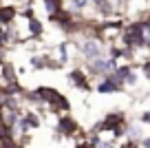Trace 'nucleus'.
Returning a JSON list of instances; mask_svg holds the SVG:
<instances>
[{"label":"nucleus","instance_id":"nucleus-1","mask_svg":"<svg viewBox=\"0 0 150 148\" xmlns=\"http://www.w3.org/2000/svg\"><path fill=\"white\" fill-rule=\"evenodd\" d=\"M80 53L86 58V62H93V60H99V58L106 56V49H104V44L99 40H95V38H84V40L80 42Z\"/></svg>","mask_w":150,"mask_h":148},{"label":"nucleus","instance_id":"nucleus-2","mask_svg":"<svg viewBox=\"0 0 150 148\" xmlns=\"http://www.w3.org/2000/svg\"><path fill=\"white\" fill-rule=\"evenodd\" d=\"M55 133H60L62 137H75L77 130H80V122L75 120L71 113H62L57 115V122H55Z\"/></svg>","mask_w":150,"mask_h":148},{"label":"nucleus","instance_id":"nucleus-3","mask_svg":"<svg viewBox=\"0 0 150 148\" xmlns=\"http://www.w3.org/2000/svg\"><path fill=\"white\" fill-rule=\"evenodd\" d=\"M66 80H69V84L73 88H77V91L82 93H93V84H91V75L86 73L84 69H71L69 75H66Z\"/></svg>","mask_w":150,"mask_h":148},{"label":"nucleus","instance_id":"nucleus-4","mask_svg":"<svg viewBox=\"0 0 150 148\" xmlns=\"http://www.w3.org/2000/svg\"><path fill=\"white\" fill-rule=\"evenodd\" d=\"M102 122H104V130L110 133V130L117 128V126H126L130 120H128V115L124 111H112V113H106V115L102 117Z\"/></svg>","mask_w":150,"mask_h":148},{"label":"nucleus","instance_id":"nucleus-5","mask_svg":"<svg viewBox=\"0 0 150 148\" xmlns=\"http://www.w3.org/2000/svg\"><path fill=\"white\" fill-rule=\"evenodd\" d=\"M18 78H20V73H18V66L13 62L7 60L5 64L0 66V80H2V84H13V82H18Z\"/></svg>","mask_w":150,"mask_h":148},{"label":"nucleus","instance_id":"nucleus-6","mask_svg":"<svg viewBox=\"0 0 150 148\" xmlns=\"http://www.w3.org/2000/svg\"><path fill=\"white\" fill-rule=\"evenodd\" d=\"M124 91H126L124 86H117V84H112L106 78H102L95 84V93H99V95H112V93H124Z\"/></svg>","mask_w":150,"mask_h":148},{"label":"nucleus","instance_id":"nucleus-7","mask_svg":"<svg viewBox=\"0 0 150 148\" xmlns=\"http://www.w3.org/2000/svg\"><path fill=\"white\" fill-rule=\"evenodd\" d=\"M146 137V126L139 124V122H128L126 124V139H132V142H141Z\"/></svg>","mask_w":150,"mask_h":148},{"label":"nucleus","instance_id":"nucleus-8","mask_svg":"<svg viewBox=\"0 0 150 148\" xmlns=\"http://www.w3.org/2000/svg\"><path fill=\"white\" fill-rule=\"evenodd\" d=\"M20 117L24 120V124H27L31 130H35V128L42 126V120H40V115H38L35 108H22V115H20Z\"/></svg>","mask_w":150,"mask_h":148},{"label":"nucleus","instance_id":"nucleus-9","mask_svg":"<svg viewBox=\"0 0 150 148\" xmlns=\"http://www.w3.org/2000/svg\"><path fill=\"white\" fill-rule=\"evenodd\" d=\"M27 29H29V40H38V38L44 33V24H42L40 18H31L29 24H27Z\"/></svg>","mask_w":150,"mask_h":148},{"label":"nucleus","instance_id":"nucleus-10","mask_svg":"<svg viewBox=\"0 0 150 148\" xmlns=\"http://www.w3.org/2000/svg\"><path fill=\"white\" fill-rule=\"evenodd\" d=\"M47 53H42V56H31V60H29V64H31L33 71H40V69H47Z\"/></svg>","mask_w":150,"mask_h":148},{"label":"nucleus","instance_id":"nucleus-11","mask_svg":"<svg viewBox=\"0 0 150 148\" xmlns=\"http://www.w3.org/2000/svg\"><path fill=\"white\" fill-rule=\"evenodd\" d=\"M57 62H60L62 66L66 64V62H69V42H60V44H57Z\"/></svg>","mask_w":150,"mask_h":148},{"label":"nucleus","instance_id":"nucleus-12","mask_svg":"<svg viewBox=\"0 0 150 148\" xmlns=\"http://www.w3.org/2000/svg\"><path fill=\"white\" fill-rule=\"evenodd\" d=\"M20 115H22V111H5V122H2V124H7V126L13 128V126L18 124Z\"/></svg>","mask_w":150,"mask_h":148},{"label":"nucleus","instance_id":"nucleus-13","mask_svg":"<svg viewBox=\"0 0 150 148\" xmlns=\"http://www.w3.org/2000/svg\"><path fill=\"white\" fill-rule=\"evenodd\" d=\"M91 5V0H71V11H73V14H84L86 11V7Z\"/></svg>","mask_w":150,"mask_h":148},{"label":"nucleus","instance_id":"nucleus-14","mask_svg":"<svg viewBox=\"0 0 150 148\" xmlns=\"http://www.w3.org/2000/svg\"><path fill=\"white\" fill-rule=\"evenodd\" d=\"M42 2H44V9L49 14H55V11L64 9V0H42Z\"/></svg>","mask_w":150,"mask_h":148},{"label":"nucleus","instance_id":"nucleus-15","mask_svg":"<svg viewBox=\"0 0 150 148\" xmlns=\"http://www.w3.org/2000/svg\"><path fill=\"white\" fill-rule=\"evenodd\" d=\"M137 84H139V75H137L135 71H130V73L124 78V86H126V88H132V86H137Z\"/></svg>","mask_w":150,"mask_h":148},{"label":"nucleus","instance_id":"nucleus-16","mask_svg":"<svg viewBox=\"0 0 150 148\" xmlns=\"http://www.w3.org/2000/svg\"><path fill=\"white\" fill-rule=\"evenodd\" d=\"M9 137H16L13 128L7 126V124H0V142H5V139H9Z\"/></svg>","mask_w":150,"mask_h":148},{"label":"nucleus","instance_id":"nucleus-17","mask_svg":"<svg viewBox=\"0 0 150 148\" xmlns=\"http://www.w3.org/2000/svg\"><path fill=\"white\" fill-rule=\"evenodd\" d=\"M110 137L115 139V142L126 139V126H117V128H112V130H110Z\"/></svg>","mask_w":150,"mask_h":148},{"label":"nucleus","instance_id":"nucleus-18","mask_svg":"<svg viewBox=\"0 0 150 148\" xmlns=\"http://www.w3.org/2000/svg\"><path fill=\"white\" fill-rule=\"evenodd\" d=\"M139 69H141V75L146 78V82H150V58H146V60L141 62Z\"/></svg>","mask_w":150,"mask_h":148},{"label":"nucleus","instance_id":"nucleus-19","mask_svg":"<svg viewBox=\"0 0 150 148\" xmlns=\"http://www.w3.org/2000/svg\"><path fill=\"white\" fill-rule=\"evenodd\" d=\"M102 135H88V139H86V142H88V146L91 148H99V144H102Z\"/></svg>","mask_w":150,"mask_h":148},{"label":"nucleus","instance_id":"nucleus-20","mask_svg":"<svg viewBox=\"0 0 150 148\" xmlns=\"http://www.w3.org/2000/svg\"><path fill=\"white\" fill-rule=\"evenodd\" d=\"M137 122H139V124H144V126H150V111H148V108L139 113V117H137Z\"/></svg>","mask_w":150,"mask_h":148},{"label":"nucleus","instance_id":"nucleus-21","mask_svg":"<svg viewBox=\"0 0 150 148\" xmlns=\"http://www.w3.org/2000/svg\"><path fill=\"white\" fill-rule=\"evenodd\" d=\"M18 16H20V18L31 20V18H35V11H33V7H24L22 11H18Z\"/></svg>","mask_w":150,"mask_h":148},{"label":"nucleus","instance_id":"nucleus-22","mask_svg":"<svg viewBox=\"0 0 150 148\" xmlns=\"http://www.w3.org/2000/svg\"><path fill=\"white\" fill-rule=\"evenodd\" d=\"M99 148H117V142H115L112 137H108V139H102Z\"/></svg>","mask_w":150,"mask_h":148},{"label":"nucleus","instance_id":"nucleus-23","mask_svg":"<svg viewBox=\"0 0 150 148\" xmlns=\"http://www.w3.org/2000/svg\"><path fill=\"white\" fill-rule=\"evenodd\" d=\"M139 146H141V148H150V135H146V137L141 139V142H139Z\"/></svg>","mask_w":150,"mask_h":148},{"label":"nucleus","instance_id":"nucleus-24","mask_svg":"<svg viewBox=\"0 0 150 148\" xmlns=\"http://www.w3.org/2000/svg\"><path fill=\"white\" fill-rule=\"evenodd\" d=\"M73 148H91V146H88V142H75Z\"/></svg>","mask_w":150,"mask_h":148},{"label":"nucleus","instance_id":"nucleus-25","mask_svg":"<svg viewBox=\"0 0 150 148\" xmlns=\"http://www.w3.org/2000/svg\"><path fill=\"white\" fill-rule=\"evenodd\" d=\"M5 122V108H0V124Z\"/></svg>","mask_w":150,"mask_h":148},{"label":"nucleus","instance_id":"nucleus-26","mask_svg":"<svg viewBox=\"0 0 150 148\" xmlns=\"http://www.w3.org/2000/svg\"><path fill=\"white\" fill-rule=\"evenodd\" d=\"M119 2H126V0H119Z\"/></svg>","mask_w":150,"mask_h":148},{"label":"nucleus","instance_id":"nucleus-27","mask_svg":"<svg viewBox=\"0 0 150 148\" xmlns=\"http://www.w3.org/2000/svg\"><path fill=\"white\" fill-rule=\"evenodd\" d=\"M148 128H150V126H148Z\"/></svg>","mask_w":150,"mask_h":148}]
</instances>
